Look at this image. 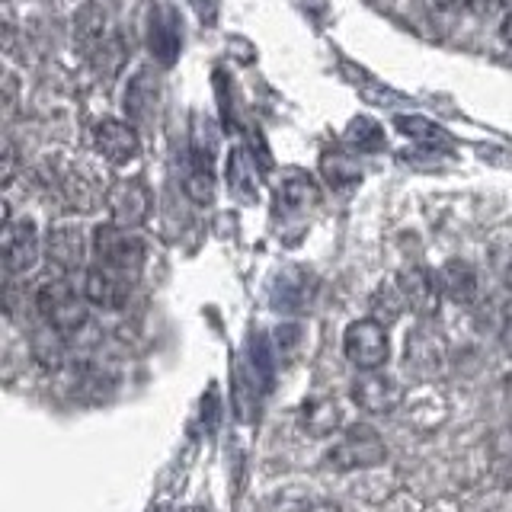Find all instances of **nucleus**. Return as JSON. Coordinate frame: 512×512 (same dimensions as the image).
I'll list each match as a JSON object with an SVG mask.
<instances>
[{
    "label": "nucleus",
    "mask_w": 512,
    "mask_h": 512,
    "mask_svg": "<svg viewBox=\"0 0 512 512\" xmlns=\"http://www.w3.org/2000/svg\"><path fill=\"white\" fill-rule=\"evenodd\" d=\"M503 346H506V352L512 356V317L506 320V327H503Z\"/></svg>",
    "instance_id": "31"
},
{
    "label": "nucleus",
    "mask_w": 512,
    "mask_h": 512,
    "mask_svg": "<svg viewBox=\"0 0 512 512\" xmlns=\"http://www.w3.org/2000/svg\"><path fill=\"white\" fill-rule=\"evenodd\" d=\"M320 176L330 189H349L359 183V167L352 164L349 154L343 151H327L320 157Z\"/></svg>",
    "instance_id": "20"
},
{
    "label": "nucleus",
    "mask_w": 512,
    "mask_h": 512,
    "mask_svg": "<svg viewBox=\"0 0 512 512\" xmlns=\"http://www.w3.org/2000/svg\"><path fill=\"white\" fill-rule=\"evenodd\" d=\"M500 39L512 48V10H506L503 23H500Z\"/></svg>",
    "instance_id": "30"
},
{
    "label": "nucleus",
    "mask_w": 512,
    "mask_h": 512,
    "mask_svg": "<svg viewBox=\"0 0 512 512\" xmlns=\"http://www.w3.org/2000/svg\"><path fill=\"white\" fill-rule=\"evenodd\" d=\"M93 253L103 266L132 276V272H138L144 263H148V240L138 237L132 228L103 224V228L93 231Z\"/></svg>",
    "instance_id": "2"
},
{
    "label": "nucleus",
    "mask_w": 512,
    "mask_h": 512,
    "mask_svg": "<svg viewBox=\"0 0 512 512\" xmlns=\"http://www.w3.org/2000/svg\"><path fill=\"white\" fill-rule=\"evenodd\" d=\"M228 186L240 202H253V180L244 167V151H231L228 157Z\"/></svg>",
    "instance_id": "25"
},
{
    "label": "nucleus",
    "mask_w": 512,
    "mask_h": 512,
    "mask_svg": "<svg viewBox=\"0 0 512 512\" xmlns=\"http://www.w3.org/2000/svg\"><path fill=\"white\" fill-rule=\"evenodd\" d=\"M23 170V154H20V144L10 141V138H0V189L10 186L16 176Z\"/></svg>",
    "instance_id": "26"
},
{
    "label": "nucleus",
    "mask_w": 512,
    "mask_h": 512,
    "mask_svg": "<svg viewBox=\"0 0 512 512\" xmlns=\"http://www.w3.org/2000/svg\"><path fill=\"white\" fill-rule=\"evenodd\" d=\"M157 93H160L157 74L154 71H138L132 77V84H128V90H125V116L132 122H148L154 106H157Z\"/></svg>",
    "instance_id": "17"
},
{
    "label": "nucleus",
    "mask_w": 512,
    "mask_h": 512,
    "mask_svg": "<svg viewBox=\"0 0 512 512\" xmlns=\"http://www.w3.org/2000/svg\"><path fill=\"white\" fill-rule=\"evenodd\" d=\"M151 512H173L170 506H157V509H151Z\"/></svg>",
    "instance_id": "33"
},
{
    "label": "nucleus",
    "mask_w": 512,
    "mask_h": 512,
    "mask_svg": "<svg viewBox=\"0 0 512 512\" xmlns=\"http://www.w3.org/2000/svg\"><path fill=\"white\" fill-rule=\"evenodd\" d=\"M189 512H202V509H189Z\"/></svg>",
    "instance_id": "34"
},
{
    "label": "nucleus",
    "mask_w": 512,
    "mask_h": 512,
    "mask_svg": "<svg viewBox=\"0 0 512 512\" xmlns=\"http://www.w3.org/2000/svg\"><path fill=\"white\" fill-rule=\"evenodd\" d=\"M42 256V234L39 224L29 215L10 221L4 231H0V263H4L7 272L20 276V272H29L39 263Z\"/></svg>",
    "instance_id": "5"
},
{
    "label": "nucleus",
    "mask_w": 512,
    "mask_h": 512,
    "mask_svg": "<svg viewBox=\"0 0 512 512\" xmlns=\"http://www.w3.org/2000/svg\"><path fill=\"white\" fill-rule=\"evenodd\" d=\"M509 10H512V7H509Z\"/></svg>",
    "instance_id": "35"
},
{
    "label": "nucleus",
    "mask_w": 512,
    "mask_h": 512,
    "mask_svg": "<svg viewBox=\"0 0 512 512\" xmlns=\"http://www.w3.org/2000/svg\"><path fill=\"white\" fill-rule=\"evenodd\" d=\"M445 359H448V349H445V340L429 327H416L410 336H407V365L413 368L420 378H432L439 375L445 368Z\"/></svg>",
    "instance_id": "13"
},
{
    "label": "nucleus",
    "mask_w": 512,
    "mask_h": 512,
    "mask_svg": "<svg viewBox=\"0 0 512 512\" xmlns=\"http://www.w3.org/2000/svg\"><path fill=\"white\" fill-rule=\"evenodd\" d=\"M512 4V0H471V7L468 13H477V16H493V13H500Z\"/></svg>",
    "instance_id": "28"
},
{
    "label": "nucleus",
    "mask_w": 512,
    "mask_h": 512,
    "mask_svg": "<svg viewBox=\"0 0 512 512\" xmlns=\"http://www.w3.org/2000/svg\"><path fill=\"white\" fill-rule=\"evenodd\" d=\"M32 304H36V314L58 336H71L87 324V301L68 279H48L32 298Z\"/></svg>",
    "instance_id": "1"
},
{
    "label": "nucleus",
    "mask_w": 512,
    "mask_h": 512,
    "mask_svg": "<svg viewBox=\"0 0 512 512\" xmlns=\"http://www.w3.org/2000/svg\"><path fill=\"white\" fill-rule=\"evenodd\" d=\"M109 16H106V7L96 4V0H87V4H80L77 13H74V42L80 45V52L93 55L96 48H100L109 36Z\"/></svg>",
    "instance_id": "16"
},
{
    "label": "nucleus",
    "mask_w": 512,
    "mask_h": 512,
    "mask_svg": "<svg viewBox=\"0 0 512 512\" xmlns=\"http://www.w3.org/2000/svg\"><path fill=\"white\" fill-rule=\"evenodd\" d=\"M429 4L439 13H461V10L471 7V0H429Z\"/></svg>",
    "instance_id": "29"
},
{
    "label": "nucleus",
    "mask_w": 512,
    "mask_h": 512,
    "mask_svg": "<svg viewBox=\"0 0 512 512\" xmlns=\"http://www.w3.org/2000/svg\"><path fill=\"white\" fill-rule=\"evenodd\" d=\"M84 301L100 311H122L132 301V279L119 269L96 263L84 272Z\"/></svg>",
    "instance_id": "7"
},
{
    "label": "nucleus",
    "mask_w": 512,
    "mask_h": 512,
    "mask_svg": "<svg viewBox=\"0 0 512 512\" xmlns=\"http://www.w3.org/2000/svg\"><path fill=\"white\" fill-rule=\"evenodd\" d=\"M87 234L74 228V224H52L42 237V253L45 260L61 272H77L87 263Z\"/></svg>",
    "instance_id": "9"
},
{
    "label": "nucleus",
    "mask_w": 512,
    "mask_h": 512,
    "mask_svg": "<svg viewBox=\"0 0 512 512\" xmlns=\"http://www.w3.org/2000/svg\"><path fill=\"white\" fill-rule=\"evenodd\" d=\"M272 343H276V349L288 359V356H292L295 343H298V330L295 327H282V330H276V336H272Z\"/></svg>",
    "instance_id": "27"
},
{
    "label": "nucleus",
    "mask_w": 512,
    "mask_h": 512,
    "mask_svg": "<svg viewBox=\"0 0 512 512\" xmlns=\"http://www.w3.org/2000/svg\"><path fill=\"white\" fill-rule=\"evenodd\" d=\"M394 125H397L400 135H407V138L420 141V144H436V141L448 144V135L442 132L436 122H429L426 116H397Z\"/></svg>",
    "instance_id": "23"
},
{
    "label": "nucleus",
    "mask_w": 512,
    "mask_h": 512,
    "mask_svg": "<svg viewBox=\"0 0 512 512\" xmlns=\"http://www.w3.org/2000/svg\"><path fill=\"white\" fill-rule=\"evenodd\" d=\"M301 426L308 429L311 436H330V432L340 426V407H336L330 397H314L301 407Z\"/></svg>",
    "instance_id": "19"
},
{
    "label": "nucleus",
    "mask_w": 512,
    "mask_h": 512,
    "mask_svg": "<svg viewBox=\"0 0 512 512\" xmlns=\"http://www.w3.org/2000/svg\"><path fill=\"white\" fill-rule=\"evenodd\" d=\"M183 189L186 196L196 202V205H212L215 202V173L208 167L205 157H192V164L183 173Z\"/></svg>",
    "instance_id": "18"
},
{
    "label": "nucleus",
    "mask_w": 512,
    "mask_h": 512,
    "mask_svg": "<svg viewBox=\"0 0 512 512\" xmlns=\"http://www.w3.org/2000/svg\"><path fill=\"white\" fill-rule=\"evenodd\" d=\"M327 461L336 471H359V468H375V464L388 461V448H384L381 436L368 426H352L346 436L330 448Z\"/></svg>",
    "instance_id": "6"
},
{
    "label": "nucleus",
    "mask_w": 512,
    "mask_h": 512,
    "mask_svg": "<svg viewBox=\"0 0 512 512\" xmlns=\"http://www.w3.org/2000/svg\"><path fill=\"white\" fill-rule=\"evenodd\" d=\"M439 292L442 298H448L452 304H461V308H468V304L477 301V292H480V282H477V272L471 263L464 260H448L442 269H439Z\"/></svg>",
    "instance_id": "15"
},
{
    "label": "nucleus",
    "mask_w": 512,
    "mask_h": 512,
    "mask_svg": "<svg viewBox=\"0 0 512 512\" xmlns=\"http://www.w3.org/2000/svg\"><path fill=\"white\" fill-rule=\"evenodd\" d=\"M346 144L356 151H365V154H375L384 148V132L375 119L368 116H356L349 125H346Z\"/></svg>",
    "instance_id": "21"
},
{
    "label": "nucleus",
    "mask_w": 512,
    "mask_h": 512,
    "mask_svg": "<svg viewBox=\"0 0 512 512\" xmlns=\"http://www.w3.org/2000/svg\"><path fill=\"white\" fill-rule=\"evenodd\" d=\"M343 352L346 359L362 368V372H375L391 356V340L384 324H378L375 317H362L356 324H349L343 333Z\"/></svg>",
    "instance_id": "3"
},
{
    "label": "nucleus",
    "mask_w": 512,
    "mask_h": 512,
    "mask_svg": "<svg viewBox=\"0 0 512 512\" xmlns=\"http://www.w3.org/2000/svg\"><path fill=\"white\" fill-rule=\"evenodd\" d=\"M90 61L100 68L103 74H112L119 68V64L125 61V42H122V32H109L106 42L96 48V52L90 55Z\"/></svg>",
    "instance_id": "24"
},
{
    "label": "nucleus",
    "mask_w": 512,
    "mask_h": 512,
    "mask_svg": "<svg viewBox=\"0 0 512 512\" xmlns=\"http://www.w3.org/2000/svg\"><path fill=\"white\" fill-rule=\"evenodd\" d=\"M320 199V189L311 180L308 173L292 170L282 176V183L276 186V199H272V208H276L279 218H298L304 215L308 208H314Z\"/></svg>",
    "instance_id": "12"
},
{
    "label": "nucleus",
    "mask_w": 512,
    "mask_h": 512,
    "mask_svg": "<svg viewBox=\"0 0 512 512\" xmlns=\"http://www.w3.org/2000/svg\"><path fill=\"white\" fill-rule=\"evenodd\" d=\"M352 400H356V407L365 410V413H391L400 407V400H404V388L388 378V375H381L378 368L375 372H362L356 381H352Z\"/></svg>",
    "instance_id": "11"
},
{
    "label": "nucleus",
    "mask_w": 512,
    "mask_h": 512,
    "mask_svg": "<svg viewBox=\"0 0 512 512\" xmlns=\"http://www.w3.org/2000/svg\"><path fill=\"white\" fill-rule=\"evenodd\" d=\"M397 292L404 298V304L420 317H432L439 314V304H442V292H439V282L432 276L429 269L423 266H407L397 272Z\"/></svg>",
    "instance_id": "10"
},
{
    "label": "nucleus",
    "mask_w": 512,
    "mask_h": 512,
    "mask_svg": "<svg viewBox=\"0 0 512 512\" xmlns=\"http://www.w3.org/2000/svg\"><path fill=\"white\" fill-rule=\"evenodd\" d=\"M106 205L112 224H119V228H138V224L151 218L154 192L141 176H122V180H116L106 189Z\"/></svg>",
    "instance_id": "4"
},
{
    "label": "nucleus",
    "mask_w": 512,
    "mask_h": 512,
    "mask_svg": "<svg viewBox=\"0 0 512 512\" xmlns=\"http://www.w3.org/2000/svg\"><path fill=\"white\" fill-rule=\"evenodd\" d=\"M93 148L106 164L112 167H125L128 160H135L141 151V138L135 132L132 122L122 119H100L93 128Z\"/></svg>",
    "instance_id": "8"
},
{
    "label": "nucleus",
    "mask_w": 512,
    "mask_h": 512,
    "mask_svg": "<svg viewBox=\"0 0 512 512\" xmlns=\"http://www.w3.org/2000/svg\"><path fill=\"white\" fill-rule=\"evenodd\" d=\"M407 311V304H404V298H400V292H397V285L394 282H388V285H378L375 288V295H372V317L378 320V324H394V320Z\"/></svg>",
    "instance_id": "22"
},
{
    "label": "nucleus",
    "mask_w": 512,
    "mask_h": 512,
    "mask_svg": "<svg viewBox=\"0 0 512 512\" xmlns=\"http://www.w3.org/2000/svg\"><path fill=\"white\" fill-rule=\"evenodd\" d=\"M58 196L61 202L71 208V212H93L96 205H100V196L106 199V192L100 189V180L90 173H84L80 167H64L58 173Z\"/></svg>",
    "instance_id": "14"
},
{
    "label": "nucleus",
    "mask_w": 512,
    "mask_h": 512,
    "mask_svg": "<svg viewBox=\"0 0 512 512\" xmlns=\"http://www.w3.org/2000/svg\"><path fill=\"white\" fill-rule=\"evenodd\" d=\"M503 285H506V292L512 295V260H509V266H506V272H503Z\"/></svg>",
    "instance_id": "32"
}]
</instances>
